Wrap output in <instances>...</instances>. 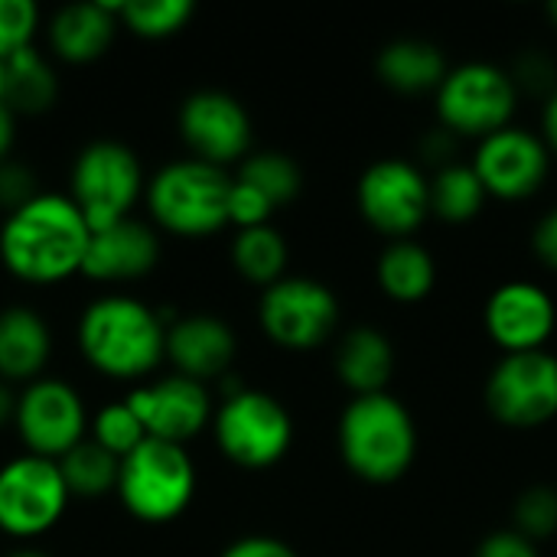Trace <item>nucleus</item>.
<instances>
[{
  "label": "nucleus",
  "mask_w": 557,
  "mask_h": 557,
  "mask_svg": "<svg viewBox=\"0 0 557 557\" xmlns=\"http://www.w3.org/2000/svg\"><path fill=\"white\" fill-rule=\"evenodd\" d=\"M52 356L49 323L23 304L0 310V379L3 382H36Z\"/></svg>",
  "instance_id": "nucleus-21"
},
{
  "label": "nucleus",
  "mask_w": 557,
  "mask_h": 557,
  "mask_svg": "<svg viewBox=\"0 0 557 557\" xmlns=\"http://www.w3.org/2000/svg\"><path fill=\"white\" fill-rule=\"evenodd\" d=\"M473 557H539V548L516 529H503V532L486 535Z\"/></svg>",
  "instance_id": "nucleus-36"
},
{
  "label": "nucleus",
  "mask_w": 557,
  "mask_h": 557,
  "mask_svg": "<svg viewBox=\"0 0 557 557\" xmlns=\"http://www.w3.org/2000/svg\"><path fill=\"white\" fill-rule=\"evenodd\" d=\"M277 206L258 193L255 186L242 183V180H232V189H228V225H235L238 232L242 228H258V225H271V212Z\"/></svg>",
  "instance_id": "nucleus-34"
},
{
  "label": "nucleus",
  "mask_w": 557,
  "mask_h": 557,
  "mask_svg": "<svg viewBox=\"0 0 557 557\" xmlns=\"http://www.w3.org/2000/svg\"><path fill=\"white\" fill-rule=\"evenodd\" d=\"M39 196V186H36V173L26 166V163H20V160H3L0 163V209H3V215H10V212H16V209H23L29 199H36Z\"/></svg>",
  "instance_id": "nucleus-35"
},
{
  "label": "nucleus",
  "mask_w": 557,
  "mask_h": 557,
  "mask_svg": "<svg viewBox=\"0 0 557 557\" xmlns=\"http://www.w3.org/2000/svg\"><path fill=\"white\" fill-rule=\"evenodd\" d=\"M519 101L512 75L493 62H460L447 72L437 88V111L447 131L457 134H493L509 124Z\"/></svg>",
  "instance_id": "nucleus-9"
},
{
  "label": "nucleus",
  "mask_w": 557,
  "mask_h": 557,
  "mask_svg": "<svg viewBox=\"0 0 557 557\" xmlns=\"http://www.w3.org/2000/svg\"><path fill=\"white\" fill-rule=\"evenodd\" d=\"M117 3H101V0H78L65 3L52 13L49 20V46L62 62L72 65H88L101 59L121 26L117 20Z\"/></svg>",
  "instance_id": "nucleus-20"
},
{
  "label": "nucleus",
  "mask_w": 557,
  "mask_h": 557,
  "mask_svg": "<svg viewBox=\"0 0 557 557\" xmlns=\"http://www.w3.org/2000/svg\"><path fill=\"white\" fill-rule=\"evenodd\" d=\"M13 428L26 454L59 460L88 437V411L69 382L36 379L20 392Z\"/></svg>",
  "instance_id": "nucleus-12"
},
{
  "label": "nucleus",
  "mask_w": 557,
  "mask_h": 557,
  "mask_svg": "<svg viewBox=\"0 0 557 557\" xmlns=\"http://www.w3.org/2000/svg\"><path fill=\"white\" fill-rule=\"evenodd\" d=\"M375 69L385 85H392L395 91H408V95L441 88V82L450 72L441 46H434L428 39H411V36L392 39L388 46H382Z\"/></svg>",
  "instance_id": "nucleus-23"
},
{
  "label": "nucleus",
  "mask_w": 557,
  "mask_h": 557,
  "mask_svg": "<svg viewBox=\"0 0 557 557\" xmlns=\"http://www.w3.org/2000/svg\"><path fill=\"white\" fill-rule=\"evenodd\" d=\"M88 437L101 444L108 454H114L117 460H124L147 441V431L127 401H111L88 421Z\"/></svg>",
  "instance_id": "nucleus-31"
},
{
  "label": "nucleus",
  "mask_w": 557,
  "mask_h": 557,
  "mask_svg": "<svg viewBox=\"0 0 557 557\" xmlns=\"http://www.w3.org/2000/svg\"><path fill=\"white\" fill-rule=\"evenodd\" d=\"M144 189V166L121 140H91L78 150L69 173V199L78 206L91 232L131 219Z\"/></svg>",
  "instance_id": "nucleus-6"
},
{
  "label": "nucleus",
  "mask_w": 557,
  "mask_h": 557,
  "mask_svg": "<svg viewBox=\"0 0 557 557\" xmlns=\"http://www.w3.org/2000/svg\"><path fill=\"white\" fill-rule=\"evenodd\" d=\"M59 98V78L52 62L36 49L26 46L3 62V95L0 101L20 117H36L49 111Z\"/></svg>",
  "instance_id": "nucleus-24"
},
{
  "label": "nucleus",
  "mask_w": 557,
  "mask_h": 557,
  "mask_svg": "<svg viewBox=\"0 0 557 557\" xmlns=\"http://www.w3.org/2000/svg\"><path fill=\"white\" fill-rule=\"evenodd\" d=\"M82 359L117 382L144 379L166 359V323L160 310L127 294H104L78 317Z\"/></svg>",
  "instance_id": "nucleus-2"
},
{
  "label": "nucleus",
  "mask_w": 557,
  "mask_h": 557,
  "mask_svg": "<svg viewBox=\"0 0 557 557\" xmlns=\"http://www.w3.org/2000/svg\"><path fill=\"white\" fill-rule=\"evenodd\" d=\"M3 557H49L46 552H36V548H20V552H10V555Z\"/></svg>",
  "instance_id": "nucleus-42"
},
{
  "label": "nucleus",
  "mask_w": 557,
  "mask_h": 557,
  "mask_svg": "<svg viewBox=\"0 0 557 557\" xmlns=\"http://www.w3.org/2000/svg\"><path fill=\"white\" fill-rule=\"evenodd\" d=\"M486 186L473 163H444L431 180V212L447 222L473 219L486 202Z\"/></svg>",
  "instance_id": "nucleus-28"
},
{
  "label": "nucleus",
  "mask_w": 557,
  "mask_h": 557,
  "mask_svg": "<svg viewBox=\"0 0 557 557\" xmlns=\"http://www.w3.org/2000/svg\"><path fill=\"white\" fill-rule=\"evenodd\" d=\"M548 13H552V20L557 23V0H552V3H548Z\"/></svg>",
  "instance_id": "nucleus-43"
},
{
  "label": "nucleus",
  "mask_w": 557,
  "mask_h": 557,
  "mask_svg": "<svg viewBox=\"0 0 557 557\" xmlns=\"http://www.w3.org/2000/svg\"><path fill=\"white\" fill-rule=\"evenodd\" d=\"M160 261V238L140 219H124L91 232L82 274L101 284H127L147 277Z\"/></svg>",
  "instance_id": "nucleus-18"
},
{
  "label": "nucleus",
  "mask_w": 557,
  "mask_h": 557,
  "mask_svg": "<svg viewBox=\"0 0 557 557\" xmlns=\"http://www.w3.org/2000/svg\"><path fill=\"white\" fill-rule=\"evenodd\" d=\"M486 333L506 352L545 349L555 333L557 310L552 294L532 281H506L486 300Z\"/></svg>",
  "instance_id": "nucleus-17"
},
{
  "label": "nucleus",
  "mask_w": 557,
  "mask_h": 557,
  "mask_svg": "<svg viewBox=\"0 0 557 557\" xmlns=\"http://www.w3.org/2000/svg\"><path fill=\"white\" fill-rule=\"evenodd\" d=\"M0 95H3V62H0Z\"/></svg>",
  "instance_id": "nucleus-44"
},
{
  "label": "nucleus",
  "mask_w": 557,
  "mask_h": 557,
  "mask_svg": "<svg viewBox=\"0 0 557 557\" xmlns=\"http://www.w3.org/2000/svg\"><path fill=\"white\" fill-rule=\"evenodd\" d=\"M196 13L193 0H121L117 20L140 39H166Z\"/></svg>",
  "instance_id": "nucleus-30"
},
{
  "label": "nucleus",
  "mask_w": 557,
  "mask_h": 557,
  "mask_svg": "<svg viewBox=\"0 0 557 557\" xmlns=\"http://www.w3.org/2000/svg\"><path fill=\"white\" fill-rule=\"evenodd\" d=\"M219 557H300L287 542L271 539V535H245L232 542Z\"/></svg>",
  "instance_id": "nucleus-37"
},
{
  "label": "nucleus",
  "mask_w": 557,
  "mask_h": 557,
  "mask_svg": "<svg viewBox=\"0 0 557 557\" xmlns=\"http://www.w3.org/2000/svg\"><path fill=\"white\" fill-rule=\"evenodd\" d=\"M232 176L206 160H173L147 183V209L153 225L180 238H206L228 225Z\"/></svg>",
  "instance_id": "nucleus-4"
},
{
  "label": "nucleus",
  "mask_w": 557,
  "mask_h": 557,
  "mask_svg": "<svg viewBox=\"0 0 557 557\" xmlns=\"http://www.w3.org/2000/svg\"><path fill=\"white\" fill-rule=\"evenodd\" d=\"M69 490L55 460L20 454L0 467V532L10 539H39L59 525Z\"/></svg>",
  "instance_id": "nucleus-8"
},
{
  "label": "nucleus",
  "mask_w": 557,
  "mask_h": 557,
  "mask_svg": "<svg viewBox=\"0 0 557 557\" xmlns=\"http://www.w3.org/2000/svg\"><path fill=\"white\" fill-rule=\"evenodd\" d=\"M232 264L245 281L271 287V284H277L284 277L287 242L274 225L242 228L232 238Z\"/></svg>",
  "instance_id": "nucleus-27"
},
{
  "label": "nucleus",
  "mask_w": 557,
  "mask_h": 557,
  "mask_svg": "<svg viewBox=\"0 0 557 557\" xmlns=\"http://www.w3.org/2000/svg\"><path fill=\"white\" fill-rule=\"evenodd\" d=\"M490 411L512 428H539L557 414V356L506 352L486 379Z\"/></svg>",
  "instance_id": "nucleus-11"
},
{
  "label": "nucleus",
  "mask_w": 557,
  "mask_h": 557,
  "mask_svg": "<svg viewBox=\"0 0 557 557\" xmlns=\"http://www.w3.org/2000/svg\"><path fill=\"white\" fill-rule=\"evenodd\" d=\"M55 463L62 470V480H65V490L72 499H101L108 493H117L121 460L114 454H108L101 444H95L91 437L75 444Z\"/></svg>",
  "instance_id": "nucleus-26"
},
{
  "label": "nucleus",
  "mask_w": 557,
  "mask_h": 557,
  "mask_svg": "<svg viewBox=\"0 0 557 557\" xmlns=\"http://www.w3.org/2000/svg\"><path fill=\"white\" fill-rule=\"evenodd\" d=\"M339 454L346 467L369 483L405 476L418 450L411 411L388 392L356 395L339 414Z\"/></svg>",
  "instance_id": "nucleus-3"
},
{
  "label": "nucleus",
  "mask_w": 557,
  "mask_h": 557,
  "mask_svg": "<svg viewBox=\"0 0 557 557\" xmlns=\"http://www.w3.org/2000/svg\"><path fill=\"white\" fill-rule=\"evenodd\" d=\"M121 506L147 525L180 519L196 496V467L186 447L147 437L131 457L121 460L117 493Z\"/></svg>",
  "instance_id": "nucleus-5"
},
{
  "label": "nucleus",
  "mask_w": 557,
  "mask_h": 557,
  "mask_svg": "<svg viewBox=\"0 0 557 557\" xmlns=\"http://www.w3.org/2000/svg\"><path fill=\"white\" fill-rule=\"evenodd\" d=\"M473 170L490 196L522 199L532 196L548 176V144L525 127H499L480 137Z\"/></svg>",
  "instance_id": "nucleus-15"
},
{
  "label": "nucleus",
  "mask_w": 557,
  "mask_h": 557,
  "mask_svg": "<svg viewBox=\"0 0 557 557\" xmlns=\"http://www.w3.org/2000/svg\"><path fill=\"white\" fill-rule=\"evenodd\" d=\"M13 144H16V114L0 101V163L13 157Z\"/></svg>",
  "instance_id": "nucleus-39"
},
{
  "label": "nucleus",
  "mask_w": 557,
  "mask_h": 557,
  "mask_svg": "<svg viewBox=\"0 0 557 557\" xmlns=\"http://www.w3.org/2000/svg\"><path fill=\"white\" fill-rule=\"evenodd\" d=\"M261 330L284 349L320 346L339 320L336 294L317 277H281L258 304Z\"/></svg>",
  "instance_id": "nucleus-10"
},
{
  "label": "nucleus",
  "mask_w": 557,
  "mask_h": 557,
  "mask_svg": "<svg viewBox=\"0 0 557 557\" xmlns=\"http://www.w3.org/2000/svg\"><path fill=\"white\" fill-rule=\"evenodd\" d=\"M16 401H20V395L13 392V385L0 379V428L16 421Z\"/></svg>",
  "instance_id": "nucleus-40"
},
{
  "label": "nucleus",
  "mask_w": 557,
  "mask_h": 557,
  "mask_svg": "<svg viewBox=\"0 0 557 557\" xmlns=\"http://www.w3.org/2000/svg\"><path fill=\"white\" fill-rule=\"evenodd\" d=\"M336 372H339L343 385H349L356 395L385 392V385L395 372L392 339L375 326L349 330L336 349Z\"/></svg>",
  "instance_id": "nucleus-22"
},
{
  "label": "nucleus",
  "mask_w": 557,
  "mask_h": 557,
  "mask_svg": "<svg viewBox=\"0 0 557 557\" xmlns=\"http://www.w3.org/2000/svg\"><path fill=\"white\" fill-rule=\"evenodd\" d=\"M359 209L369 225L385 235L405 238L431 212V183L424 173L401 157H382L359 176Z\"/></svg>",
  "instance_id": "nucleus-13"
},
{
  "label": "nucleus",
  "mask_w": 557,
  "mask_h": 557,
  "mask_svg": "<svg viewBox=\"0 0 557 557\" xmlns=\"http://www.w3.org/2000/svg\"><path fill=\"white\" fill-rule=\"evenodd\" d=\"M131 411L140 418L147 437L166 441V444H186L193 441L206 424H212V398L202 382H193L186 375H166L153 385L134 388L127 398Z\"/></svg>",
  "instance_id": "nucleus-16"
},
{
  "label": "nucleus",
  "mask_w": 557,
  "mask_h": 557,
  "mask_svg": "<svg viewBox=\"0 0 557 557\" xmlns=\"http://www.w3.org/2000/svg\"><path fill=\"white\" fill-rule=\"evenodd\" d=\"M212 434L219 450L235 467L264 470L287 454L294 441V421L274 395L242 385L225 392L222 408L212 414Z\"/></svg>",
  "instance_id": "nucleus-7"
},
{
  "label": "nucleus",
  "mask_w": 557,
  "mask_h": 557,
  "mask_svg": "<svg viewBox=\"0 0 557 557\" xmlns=\"http://www.w3.org/2000/svg\"><path fill=\"white\" fill-rule=\"evenodd\" d=\"M437 264L434 255L414 238H395L379 255V284L388 297L401 304H414L434 290Z\"/></svg>",
  "instance_id": "nucleus-25"
},
{
  "label": "nucleus",
  "mask_w": 557,
  "mask_h": 557,
  "mask_svg": "<svg viewBox=\"0 0 557 557\" xmlns=\"http://www.w3.org/2000/svg\"><path fill=\"white\" fill-rule=\"evenodd\" d=\"M39 29V7L33 0H0V62L33 46Z\"/></svg>",
  "instance_id": "nucleus-33"
},
{
  "label": "nucleus",
  "mask_w": 557,
  "mask_h": 557,
  "mask_svg": "<svg viewBox=\"0 0 557 557\" xmlns=\"http://www.w3.org/2000/svg\"><path fill=\"white\" fill-rule=\"evenodd\" d=\"M238 352L235 330L212 317V313H189L176 317L166 326V359L173 362L176 375H186L193 382H212L225 379Z\"/></svg>",
  "instance_id": "nucleus-19"
},
{
  "label": "nucleus",
  "mask_w": 557,
  "mask_h": 557,
  "mask_svg": "<svg viewBox=\"0 0 557 557\" xmlns=\"http://www.w3.org/2000/svg\"><path fill=\"white\" fill-rule=\"evenodd\" d=\"M242 183L255 186L258 193H264L274 206H284L290 202L300 186H304V173L297 166L294 157L281 153V150H258V153H248L238 166V176Z\"/></svg>",
  "instance_id": "nucleus-29"
},
{
  "label": "nucleus",
  "mask_w": 557,
  "mask_h": 557,
  "mask_svg": "<svg viewBox=\"0 0 557 557\" xmlns=\"http://www.w3.org/2000/svg\"><path fill=\"white\" fill-rule=\"evenodd\" d=\"M516 532L529 542L548 539L557 532V490L555 486H529L516 499Z\"/></svg>",
  "instance_id": "nucleus-32"
},
{
  "label": "nucleus",
  "mask_w": 557,
  "mask_h": 557,
  "mask_svg": "<svg viewBox=\"0 0 557 557\" xmlns=\"http://www.w3.org/2000/svg\"><path fill=\"white\" fill-rule=\"evenodd\" d=\"M532 248H535V255H539L548 268H555L557 271V206L555 209H548V212L535 222V228H532Z\"/></svg>",
  "instance_id": "nucleus-38"
},
{
  "label": "nucleus",
  "mask_w": 557,
  "mask_h": 557,
  "mask_svg": "<svg viewBox=\"0 0 557 557\" xmlns=\"http://www.w3.org/2000/svg\"><path fill=\"white\" fill-rule=\"evenodd\" d=\"M180 137L196 153V160L225 170L228 163L248 157L251 117L235 95L202 88L180 104Z\"/></svg>",
  "instance_id": "nucleus-14"
},
{
  "label": "nucleus",
  "mask_w": 557,
  "mask_h": 557,
  "mask_svg": "<svg viewBox=\"0 0 557 557\" xmlns=\"http://www.w3.org/2000/svg\"><path fill=\"white\" fill-rule=\"evenodd\" d=\"M542 127H545V144L557 150V88L545 101V114H542Z\"/></svg>",
  "instance_id": "nucleus-41"
},
{
  "label": "nucleus",
  "mask_w": 557,
  "mask_h": 557,
  "mask_svg": "<svg viewBox=\"0 0 557 557\" xmlns=\"http://www.w3.org/2000/svg\"><path fill=\"white\" fill-rule=\"evenodd\" d=\"M91 225L69 193H39L23 209L3 215L0 261L23 284H62L82 274Z\"/></svg>",
  "instance_id": "nucleus-1"
}]
</instances>
